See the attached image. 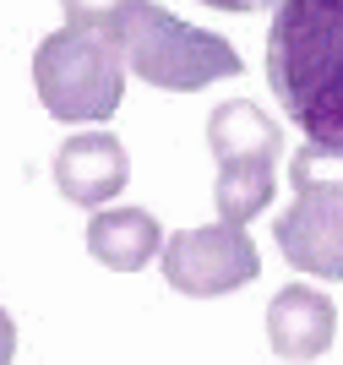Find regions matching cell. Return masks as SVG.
<instances>
[{"instance_id": "cell-1", "label": "cell", "mask_w": 343, "mask_h": 365, "mask_svg": "<svg viewBox=\"0 0 343 365\" xmlns=\"http://www.w3.org/2000/svg\"><path fill=\"white\" fill-rule=\"evenodd\" d=\"M267 82L305 148L343 158V0H284L272 11Z\"/></svg>"}, {"instance_id": "cell-2", "label": "cell", "mask_w": 343, "mask_h": 365, "mask_svg": "<svg viewBox=\"0 0 343 365\" xmlns=\"http://www.w3.org/2000/svg\"><path fill=\"white\" fill-rule=\"evenodd\" d=\"M109 33L126 49V66L164 93H202L208 82L240 76V55L229 38L180 22L175 11L153 6V0H136L131 11H120Z\"/></svg>"}, {"instance_id": "cell-3", "label": "cell", "mask_w": 343, "mask_h": 365, "mask_svg": "<svg viewBox=\"0 0 343 365\" xmlns=\"http://www.w3.org/2000/svg\"><path fill=\"white\" fill-rule=\"evenodd\" d=\"M126 49L109 28L49 33L33 55V88L55 120H109L126 98Z\"/></svg>"}, {"instance_id": "cell-4", "label": "cell", "mask_w": 343, "mask_h": 365, "mask_svg": "<svg viewBox=\"0 0 343 365\" xmlns=\"http://www.w3.org/2000/svg\"><path fill=\"white\" fill-rule=\"evenodd\" d=\"M208 148L218 158V185H213L218 218L245 229L272 202V191H278L272 169L284 158V131L256 104L229 98V104H218L208 115Z\"/></svg>"}, {"instance_id": "cell-5", "label": "cell", "mask_w": 343, "mask_h": 365, "mask_svg": "<svg viewBox=\"0 0 343 365\" xmlns=\"http://www.w3.org/2000/svg\"><path fill=\"white\" fill-rule=\"evenodd\" d=\"M343 158H332L327 175H316V153L300 148L289 158V185H295V202L289 213L272 224L278 235V251L295 273L311 278H343Z\"/></svg>"}, {"instance_id": "cell-6", "label": "cell", "mask_w": 343, "mask_h": 365, "mask_svg": "<svg viewBox=\"0 0 343 365\" xmlns=\"http://www.w3.org/2000/svg\"><path fill=\"white\" fill-rule=\"evenodd\" d=\"M262 273L256 240L240 224H208V229H180L164 240V278L169 289L213 300V294L245 289Z\"/></svg>"}, {"instance_id": "cell-7", "label": "cell", "mask_w": 343, "mask_h": 365, "mask_svg": "<svg viewBox=\"0 0 343 365\" xmlns=\"http://www.w3.org/2000/svg\"><path fill=\"white\" fill-rule=\"evenodd\" d=\"M131 180V158L109 131H88V137L60 142L55 153V185L60 197L76 207H104L109 197H120Z\"/></svg>"}, {"instance_id": "cell-8", "label": "cell", "mask_w": 343, "mask_h": 365, "mask_svg": "<svg viewBox=\"0 0 343 365\" xmlns=\"http://www.w3.org/2000/svg\"><path fill=\"white\" fill-rule=\"evenodd\" d=\"M338 333V311L322 289L311 284H289L267 305V344L278 360H322Z\"/></svg>"}, {"instance_id": "cell-9", "label": "cell", "mask_w": 343, "mask_h": 365, "mask_svg": "<svg viewBox=\"0 0 343 365\" xmlns=\"http://www.w3.org/2000/svg\"><path fill=\"white\" fill-rule=\"evenodd\" d=\"M158 218L142 207H98L88 218V251L93 262H104L115 273H136L158 257Z\"/></svg>"}, {"instance_id": "cell-10", "label": "cell", "mask_w": 343, "mask_h": 365, "mask_svg": "<svg viewBox=\"0 0 343 365\" xmlns=\"http://www.w3.org/2000/svg\"><path fill=\"white\" fill-rule=\"evenodd\" d=\"M71 28H115L120 11H131L136 0H60Z\"/></svg>"}, {"instance_id": "cell-11", "label": "cell", "mask_w": 343, "mask_h": 365, "mask_svg": "<svg viewBox=\"0 0 343 365\" xmlns=\"http://www.w3.org/2000/svg\"><path fill=\"white\" fill-rule=\"evenodd\" d=\"M213 11H229V16H251V11H278L284 0H202Z\"/></svg>"}, {"instance_id": "cell-12", "label": "cell", "mask_w": 343, "mask_h": 365, "mask_svg": "<svg viewBox=\"0 0 343 365\" xmlns=\"http://www.w3.org/2000/svg\"><path fill=\"white\" fill-rule=\"evenodd\" d=\"M11 354H16V322L0 311V365H11Z\"/></svg>"}]
</instances>
